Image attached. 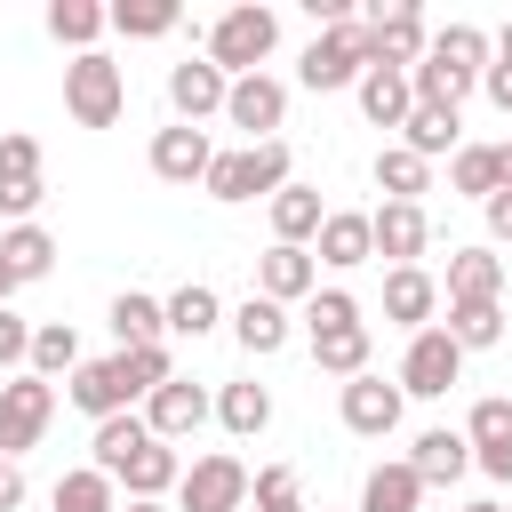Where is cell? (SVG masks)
Returning a JSON list of instances; mask_svg holds the SVG:
<instances>
[{"label": "cell", "mask_w": 512, "mask_h": 512, "mask_svg": "<svg viewBox=\"0 0 512 512\" xmlns=\"http://www.w3.org/2000/svg\"><path fill=\"white\" fill-rule=\"evenodd\" d=\"M280 48V16L264 8V0H240V8H224L216 24H208V64L224 72V80H240V72H264V56Z\"/></svg>", "instance_id": "obj_1"}, {"label": "cell", "mask_w": 512, "mask_h": 512, "mask_svg": "<svg viewBox=\"0 0 512 512\" xmlns=\"http://www.w3.org/2000/svg\"><path fill=\"white\" fill-rule=\"evenodd\" d=\"M288 184V144L272 136V144H240V152H216L208 160V176H200V192L208 200H224V208H240V200H272Z\"/></svg>", "instance_id": "obj_2"}, {"label": "cell", "mask_w": 512, "mask_h": 512, "mask_svg": "<svg viewBox=\"0 0 512 512\" xmlns=\"http://www.w3.org/2000/svg\"><path fill=\"white\" fill-rule=\"evenodd\" d=\"M360 72H368V32H360V16L312 32V48L296 56V80H304L312 96H336V88H352Z\"/></svg>", "instance_id": "obj_3"}, {"label": "cell", "mask_w": 512, "mask_h": 512, "mask_svg": "<svg viewBox=\"0 0 512 512\" xmlns=\"http://www.w3.org/2000/svg\"><path fill=\"white\" fill-rule=\"evenodd\" d=\"M64 112H72L80 128H112V120L128 112V80H120V64H112L104 48H88V56L64 64Z\"/></svg>", "instance_id": "obj_4"}, {"label": "cell", "mask_w": 512, "mask_h": 512, "mask_svg": "<svg viewBox=\"0 0 512 512\" xmlns=\"http://www.w3.org/2000/svg\"><path fill=\"white\" fill-rule=\"evenodd\" d=\"M464 376V352L448 344V328H416L408 352H400V400H448V384Z\"/></svg>", "instance_id": "obj_5"}, {"label": "cell", "mask_w": 512, "mask_h": 512, "mask_svg": "<svg viewBox=\"0 0 512 512\" xmlns=\"http://www.w3.org/2000/svg\"><path fill=\"white\" fill-rule=\"evenodd\" d=\"M48 416H56V384H40V376H8V384H0V456L16 464L24 448H40Z\"/></svg>", "instance_id": "obj_6"}, {"label": "cell", "mask_w": 512, "mask_h": 512, "mask_svg": "<svg viewBox=\"0 0 512 512\" xmlns=\"http://www.w3.org/2000/svg\"><path fill=\"white\" fill-rule=\"evenodd\" d=\"M224 120H232L248 144H272V128L288 120V80H272V72H240V80L224 88Z\"/></svg>", "instance_id": "obj_7"}, {"label": "cell", "mask_w": 512, "mask_h": 512, "mask_svg": "<svg viewBox=\"0 0 512 512\" xmlns=\"http://www.w3.org/2000/svg\"><path fill=\"white\" fill-rule=\"evenodd\" d=\"M176 504L184 512H240L248 504V464L240 456H200V464H184V480H176Z\"/></svg>", "instance_id": "obj_8"}, {"label": "cell", "mask_w": 512, "mask_h": 512, "mask_svg": "<svg viewBox=\"0 0 512 512\" xmlns=\"http://www.w3.org/2000/svg\"><path fill=\"white\" fill-rule=\"evenodd\" d=\"M336 408H344V432H360V440H384V432H400V384H384L376 368H360V376H344V392H336Z\"/></svg>", "instance_id": "obj_9"}, {"label": "cell", "mask_w": 512, "mask_h": 512, "mask_svg": "<svg viewBox=\"0 0 512 512\" xmlns=\"http://www.w3.org/2000/svg\"><path fill=\"white\" fill-rule=\"evenodd\" d=\"M64 400H72L80 416H96V424H104V416H120V408L136 400V384H128V360H120V352H104V360H80V368L64 376Z\"/></svg>", "instance_id": "obj_10"}, {"label": "cell", "mask_w": 512, "mask_h": 512, "mask_svg": "<svg viewBox=\"0 0 512 512\" xmlns=\"http://www.w3.org/2000/svg\"><path fill=\"white\" fill-rule=\"evenodd\" d=\"M208 416H216V400H208L192 376H168V384L144 400V432H152V440H168V448H176V440H192Z\"/></svg>", "instance_id": "obj_11"}, {"label": "cell", "mask_w": 512, "mask_h": 512, "mask_svg": "<svg viewBox=\"0 0 512 512\" xmlns=\"http://www.w3.org/2000/svg\"><path fill=\"white\" fill-rule=\"evenodd\" d=\"M360 32H368V64H392V72H408V64L424 56V40H432L416 0H384V16L360 24Z\"/></svg>", "instance_id": "obj_12"}, {"label": "cell", "mask_w": 512, "mask_h": 512, "mask_svg": "<svg viewBox=\"0 0 512 512\" xmlns=\"http://www.w3.org/2000/svg\"><path fill=\"white\" fill-rule=\"evenodd\" d=\"M40 200H48V184H40V144H32V136H0V216H8V224H32Z\"/></svg>", "instance_id": "obj_13"}, {"label": "cell", "mask_w": 512, "mask_h": 512, "mask_svg": "<svg viewBox=\"0 0 512 512\" xmlns=\"http://www.w3.org/2000/svg\"><path fill=\"white\" fill-rule=\"evenodd\" d=\"M464 448H472V464L488 472V480H512V400H472V416H464Z\"/></svg>", "instance_id": "obj_14"}, {"label": "cell", "mask_w": 512, "mask_h": 512, "mask_svg": "<svg viewBox=\"0 0 512 512\" xmlns=\"http://www.w3.org/2000/svg\"><path fill=\"white\" fill-rule=\"evenodd\" d=\"M368 240H376V256H392V272H400V264H416V256L432 248V216H424L416 200H384V208L368 216Z\"/></svg>", "instance_id": "obj_15"}, {"label": "cell", "mask_w": 512, "mask_h": 512, "mask_svg": "<svg viewBox=\"0 0 512 512\" xmlns=\"http://www.w3.org/2000/svg\"><path fill=\"white\" fill-rule=\"evenodd\" d=\"M224 88H232V80H224L208 56H184V64H168V104H176V120H184V128H200L208 112H224Z\"/></svg>", "instance_id": "obj_16"}, {"label": "cell", "mask_w": 512, "mask_h": 512, "mask_svg": "<svg viewBox=\"0 0 512 512\" xmlns=\"http://www.w3.org/2000/svg\"><path fill=\"white\" fill-rule=\"evenodd\" d=\"M208 160H216L208 128H184V120H176V128H160V136H152V176H160V184H200V176H208Z\"/></svg>", "instance_id": "obj_17"}, {"label": "cell", "mask_w": 512, "mask_h": 512, "mask_svg": "<svg viewBox=\"0 0 512 512\" xmlns=\"http://www.w3.org/2000/svg\"><path fill=\"white\" fill-rule=\"evenodd\" d=\"M376 256V240H368V216L360 208H328L320 216V232H312V264H328V272H352V264H368Z\"/></svg>", "instance_id": "obj_18"}, {"label": "cell", "mask_w": 512, "mask_h": 512, "mask_svg": "<svg viewBox=\"0 0 512 512\" xmlns=\"http://www.w3.org/2000/svg\"><path fill=\"white\" fill-rule=\"evenodd\" d=\"M320 288V264H312V248H264L256 256V296H272V304H304Z\"/></svg>", "instance_id": "obj_19"}, {"label": "cell", "mask_w": 512, "mask_h": 512, "mask_svg": "<svg viewBox=\"0 0 512 512\" xmlns=\"http://www.w3.org/2000/svg\"><path fill=\"white\" fill-rule=\"evenodd\" d=\"M432 312H440V280L424 272V264H400V272H384V320L392 328H432Z\"/></svg>", "instance_id": "obj_20"}, {"label": "cell", "mask_w": 512, "mask_h": 512, "mask_svg": "<svg viewBox=\"0 0 512 512\" xmlns=\"http://www.w3.org/2000/svg\"><path fill=\"white\" fill-rule=\"evenodd\" d=\"M424 488H456L464 472H472V448H464V432H448V424H432V432H416V448L400 456Z\"/></svg>", "instance_id": "obj_21"}, {"label": "cell", "mask_w": 512, "mask_h": 512, "mask_svg": "<svg viewBox=\"0 0 512 512\" xmlns=\"http://www.w3.org/2000/svg\"><path fill=\"white\" fill-rule=\"evenodd\" d=\"M400 144L416 152V160H456L464 152V112H448V104H408V120H400Z\"/></svg>", "instance_id": "obj_22"}, {"label": "cell", "mask_w": 512, "mask_h": 512, "mask_svg": "<svg viewBox=\"0 0 512 512\" xmlns=\"http://www.w3.org/2000/svg\"><path fill=\"white\" fill-rule=\"evenodd\" d=\"M448 304H504V256L496 248H456L448 256Z\"/></svg>", "instance_id": "obj_23"}, {"label": "cell", "mask_w": 512, "mask_h": 512, "mask_svg": "<svg viewBox=\"0 0 512 512\" xmlns=\"http://www.w3.org/2000/svg\"><path fill=\"white\" fill-rule=\"evenodd\" d=\"M176 480H184V464H176V448H168V440H144V448H136V456L112 472V488H128L136 504H160Z\"/></svg>", "instance_id": "obj_24"}, {"label": "cell", "mask_w": 512, "mask_h": 512, "mask_svg": "<svg viewBox=\"0 0 512 512\" xmlns=\"http://www.w3.org/2000/svg\"><path fill=\"white\" fill-rule=\"evenodd\" d=\"M352 96H360V112H368V128H400L408 120V72H392V64H368L360 80H352Z\"/></svg>", "instance_id": "obj_25"}, {"label": "cell", "mask_w": 512, "mask_h": 512, "mask_svg": "<svg viewBox=\"0 0 512 512\" xmlns=\"http://www.w3.org/2000/svg\"><path fill=\"white\" fill-rule=\"evenodd\" d=\"M264 208H272V240H280V248H304V240L320 232V216H328V208H320V192H312V184H296V176H288Z\"/></svg>", "instance_id": "obj_26"}, {"label": "cell", "mask_w": 512, "mask_h": 512, "mask_svg": "<svg viewBox=\"0 0 512 512\" xmlns=\"http://www.w3.org/2000/svg\"><path fill=\"white\" fill-rule=\"evenodd\" d=\"M0 264L16 272V288L48 280V272H56V240H48V224H8V232H0Z\"/></svg>", "instance_id": "obj_27"}, {"label": "cell", "mask_w": 512, "mask_h": 512, "mask_svg": "<svg viewBox=\"0 0 512 512\" xmlns=\"http://www.w3.org/2000/svg\"><path fill=\"white\" fill-rule=\"evenodd\" d=\"M232 336H240V352H248V360H272V352L288 344V304H272V296H248V304L232 312Z\"/></svg>", "instance_id": "obj_28"}, {"label": "cell", "mask_w": 512, "mask_h": 512, "mask_svg": "<svg viewBox=\"0 0 512 512\" xmlns=\"http://www.w3.org/2000/svg\"><path fill=\"white\" fill-rule=\"evenodd\" d=\"M160 320H168V336H192V344H200V336L224 320V296H216L208 280H184V288L160 304Z\"/></svg>", "instance_id": "obj_29"}, {"label": "cell", "mask_w": 512, "mask_h": 512, "mask_svg": "<svg viewBox=\"0 0 512 512\" xmlns=\"http://www.w3.org/2000/svg\"><path fill=\"white\" fill-rule=\"evenodd\" d=\"M112 336H120V352H136V344H168L160 296H144V288H120V296H112Z\"/></svg>", "instance_id": "obj_30"}, {"label": "cell", "mask_w": 512, "mask_h": 512, "mask_svg": "<svg viewBox=\"0 0 512 512\" xmlns=\"http://www.w3.org/2000/svg\"><path fill=\"white\" fill-rule=\"evenodd\" d=\"M72 368H80V336H72V320H40V328H32V352H24V376L56 384V376H72Z\"/></svg>", "instance_id": "obj_31"}, {"label": "cell", "mask_w": 512, "mask_h": 512, "mask_svg": "<svg viewBox=\"0 0 512 512\" xmlns=\"http://www.w3.org/2000/svg\"><path fill=\"white\" fill-rule=\"evenodd\" d=\"M368 352H376L368 320H344V328H320V336H312V368H328V376H360Z\"/></svg>", "instance_id": "obj_32"}, {"label": "cell", "mask_w": 512, "mask_h": 512, "mask_svg": "<svg viewBox=\"0 0 512 512\" xmlns=\"http://www.w3.org/2000/svg\"><path fill=\"white\" fill-rule=\"evenodd\" d=\"M424 56L448 64V72H464V80H480V72H488V32H480V24H440V32L424 40Z\"/></svg>", "instance_id": "obj_33"}, {"label": "cell", "mask_w": 512, "mask_h": 512, "mask_svg": "<svg viewBox=\"0 0 512 512\" xmlns=\"http://www.w3.org/2000/svg\"><path fill=\"white\" fill-rule=\"evenodd\" d=\"M376 192L424 208V192H432V160H416L408 144H384V152H376Z\"/></svg>", "instance_id": "obj_34"}, {"label": "cell", "mask_w": 512, "mask_h": 512, "mask_svg": "<svg viewBox=\"0 0 512 512\" xmlns=\"http://www.w3.org/2000/svg\"><path fill=\"white\" fill-rule=\"evenodd\" d=\"M96 32H112V16H104L96 0H48V40H64L72 56H88Z\"/></svg>", "instance_id": "obj_35"}, {"label": "cell", "mask_w": 512, "mask_h": 512, "mask_svg": "<svg viewBox=\"0 0 512 512\" xmlns=\"http://www.w3.org/2000/svg\"><path fill=\"white\" fill-rule=\"evenodd\" d=\"M216 424H224L232 440H256V432L272 424V392H264V384H224V392H216Z\"/></svg>", "instance_id": "obj_36"}, {"label": "cell", "mask_w": 512, "mask_h": 512, "mask_svg": "<svg viewBox=\"0 0 512 512\" xmlns=\"http://www.w3.org/2000/svg\"><path fill=\"white\" fill-rule=\"evenodd\" d=\"M144 440H152V432H144V416H136V408H120V416H104V424H96V440H88L96 456H88V464H96V472L112 480V472H120V464H128V456H136Z\"/></svg>", "instance_id": "obj_37"}, {"label": "cell", "mask_w": 512, "mask_h": 512, "mask_svg": "<svg viewBox=\"0 0 512 512\" xmlns=\"http://www.w3.org/2000/svg\"><path fill=\"white\" fill-rule=\"evenodd\" d=\"M416 504H424V480L408 464H376L360 480V512H416Z\"/></svg>", "instance_id": "obj_38"}, {"label": "cell", "mask_w": 512, "mask_h": 512, "mask_svg": "<svg viewBox=\"0 0 512 512\" xmlns=\"http://www.w3.org/2000/svg\"><path fill=\"white\" fill-rule=\"evenodd\" d=\"M440 328L456 352H488V344H504V304H448Z\"/></svg>", "instance_id": "obj_39"}, {"label": "cell", "mask_w": 512, "mask_h": 512, "mask_svg": "<svg viewBox=\"0 0 512 512\" xmlns=\"http://www.w3.org/2000/svg\"><path fill=\"white\" fill-rule=\"evenodd\" d=\"M104 16H112V32H128V40H160V32H176V24H184V8H176V0H112Z\"/></svg>", "instance_id": "obj_40"}, {"label": "cell", "mask_w": 512, "mask_h": 512, "mask_svg": "<svg viewBox=\"0 0 512 512\" xmlns=\"http://www.w3.org/2000/svg\"><path fill=\"white\" fill-rule=\"evenodd\" d=\"M56 512H120V488H112L96 464H80V472L56 480Z\"/></svg>", "instance_id": "obj_41"}, {"label": "cell", "mask_w": 512, "mask_h": 512, "mask_svg": "<svg viewBox=\"0 0 512 512\" xmlns=\"http://www.w3.org/2000/svg\"><path fill=\"white\" fill-rule=\"evenodd\" d=\"M448 184H456L464 200H488V192H496V144H464V152L448 160Z\"/></svg>", "instance_id": "obj_42"}, {"label": "cell", "mask_w": 512, "mask_h": 512, "mask_svg": "<svg viewBox=\"0 0 512 512\" xmlns=\"http://www.w3.org/2000/svg\"><path fill=\"white\" fill-rule=\"evenodd\" d=\"M128 360V384H136V400H152L168 376H176V352L168 344H136V352H120Z\"/></svg>", "instance_id": "obj_43"}, {"label": "cell", "mask_w": 512, "mask_h": 512, "mask_svg": "<svg viewBox=\"0 0 512 512\" xmlns=\"http://www.w3.org/2000/svg\"><path fill=\"white\" fill-rule=\"evenodd\" d=\"M344 320H360V304H352L344 288H312V296H304V328H312V336H320V328H344Z\"/></svg>", "instance_id": "obj_44"}, {"label": "cell", "mask_w": 512, "mask_h": 512, "mask_svg": "<svg viewBox=\"0 0 512 512\" xmlns=\"http://www.w3.org/2000/svg\"><path fill=\"white\" fill-rule=\"evenodd\" d=\"M248 496H256V512L296 504V464H264V472H248Z\"/></svg>", "instance_id": "obj_45"}, {"label": "cell", "mask_w": 512, "mask_h": 512, "mask_svg": "<svg viewBox=\"0 0 512 512\" xmlns=\"http://www.w3.org/2000/svg\"><path fill=\"white\" fill-rule=\"evenodd\" d=\"M24 352H32V320H16V312L0 304V368L24 376Z\"/></svg>", "instance_id": "obj_46"}, {"label": "cell", "mask_w": 512, "mask_h": 512, "mask_svg": "<svg viewBox=\"0 0 512 512\" xmlns=\"http://www.w3.org/2000/svg\"><path fill=\"white\" fill-rule=\"evenodd\" d=\"M480 96H488V104H496V112L512 120V64H504V56H496V64L480 72Z\"/></svg>", "instance_id": "obj_47"}, {"label": "cell", "mask_w": 512, "mask_h": 512, "mask_svg": "<svg viewBox=\"0 0 512 512\" xmlns=\"http://www.w3.org/2000/svg\"><path fill=\"white\" fill-rule=\"evenodd\" d=\"M480 208H488V240H512V192H488Z\"/></svg>", "instance_id": "obj_48"}, {"label": "cell", "mask_w": 512, "mask_h": 512, "mask_svg": "<svg viewBox=\"0 0 512 512\" xmlns=\"http://www.w3.org/2000/svg\"><path fill=\"white\" fill-rule=\"evenodd\" d=\"M16 504H24V464L0 456V512H16Z\"/></svg>", "instance_id": "obj_49"}, {"label": "cell", "mask_w": 512, "mask_h": 512, "mask_svg": "<svg viewBox=\"0 0 512 512\" xmlns=\"http://www.w3.org/2000/svg\"><path fill=\"white\" fill-rule=\"evenodd\" d=\"M496 192H512V136L496 144Z\"/></svg>", "instance_id": "obj_50"}, {"label": "cell", "mask_w": 512, "mask_h": 512, "mask_svg": "<svg viewBox=\"0 0 512 512\" xmlns=\"http://www.w3.org/2000/svg\"><path fill=\"white\" fill-rule=\"evenodd\" d=\"M8 296H16V272H8V264H0V304H8Z\"/></svg>", "instance_id": "obj_51"}, {"label": "cell", "mask_w": 512, "mask_h": 512, "mask_svg": "<svg viewBox=\"0 0 512 512\" xmlns=\"http://www.w3.org/2000/svg\"><path fill=\"white\" fill-rule=\"evenodd\" d=\"M496 56H504V64H512V24H504V32H496Z\"/></svg>", "instance_id": "obj_52"}, {"label": "cell", "mask_w": 512, "mask_h": 512, "mask_svg": "<svg viewBox=\"0 0 512 512\" xmlns=\"http://www.w3.org/2000/svg\"><path fill=\"white\" fill-rule=\"evenodd\" d=\"M464 512H504V504H496V496H480V504H464Z\"/></svg>", "instance_id": "obj_53"}, {"label": "cell", "mask_w": 512, "mask_h": 512, "mask_svg": "<svg viewBox=\"0 0 512 512\" xmlns=\"http://www.w3.org/2000/svg\"><path fill=\"white\" fill-rule=\"evenodd\" d=\"M120 512H168V504H136V496H128V504H120Z\"/></svg>", "instance_id": "obj_54"}, {"label": "cell", "mask_w": 512, "mask_h": 512, "mask_svg": "<svg viewBox=\"0 0 512 512\" xmlns=\"http://www.w3.org/2000/svg\"><path fill=\"white\" fill-rule=\"evenodd\" d=\"M272 512H304V504H272Z\"/></svg>", "instance_id": "obj_55"}]
</instances>
